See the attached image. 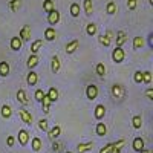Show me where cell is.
<instances>
[{
    "instance_id": "e575fe53",
    "label": "cell",
    "mask_w": 153,
    "mask_h": 153,
    "mask_svg": "<svg viewBox=\"0 0 153 153\" xmlns=\"http://www.w3.org/2000/svg\"><path fill=\"white\" fill-rule=\"evenodd\" d=\"M32 150L34 152H40L42 150V139L40 138H34L32 139Z\"/></svg>"
},
{
    "instance_id": "83f0119b",
    "label": "cell",
    "mask_w": 153,
    "mask_h": 153,
    "mask_svg": "<svg viewBox=\"0 0 153 153\" xmlns=\"http://www.w3.org/2000/svg\"><path fill=\"white\" fill-rule=\"evenodd\" d=\"M11 115H12V109H11V106L3 104V106H2V117L8 120V118H11Z\"/></svg>"
},
{
    "instance_id": "44dd1931",
    "label": "cell",
    "mask_w": 153,
    "mask_h": 153,
    "mask_svg": "<svg viewBox=\"0 0 153 153\" xmlns=\"http://www.w3.org/2000/svg\"><path fill=\"white\" fill-rule=\"evenodd\" d=\"M95 132H97V135H98V136H104V135L107 133V126H106L104 123H98V124H97Z\"/></svg>"
},
{
    "instance_id": "74e56055",
    "label": "cell",
    "mask_w": 153,
    "mask_h": 153,
    "mask_svg": "<svg viewBox=\"0 0 153 153\" xmlns=\"http://www.w3.org/2000/svg\"><path fill=\"white\" fill-rule=\"evenodd\" d=\"M143 81L144 83H152V72L150 71H146V72H143Z\"/></svg>"
},
{
    "instance_id": "681fc988",
    "label": "cell",
    "mask_w": 153,
    "mask_h": 153,
    "mask_svg": "<svg viewBox=\"0 0 153 153\" xmlns=\"http://www.w3.org/2000/svg\"><path fill=\"white\" fill-rule=\"evenodd\" d=\"M66 153H71V152H66Z\"/></svg>"
},
{
    "instance_id": "9a60e30c",
    "label": "cell",
    "mask_w": 153,
    "mask_h": 153,
    "mask_svg": "<svg viewBox=\"0 0 153 153\" xmlns=\"http://www.w3.org/2000/svg\"><path fill=\"white\" fill-rule=\"evenodd\" d=\"M78 46H80V42H78V40H72V42H69V43L66 45V52H68V54H74Z\"/></svg>"
},
{
    "instance_id": "7a4b0ae2",
    "label": "cell",
    "mask_w": 153,
    "mask_h": 153,
    "mask_svg": "<svg viewBox=\"0 0 153 153\" xmlns=\"http://www.w3.org/2000/svg\"><path fill=\"white\" fill-rule=\"evenodd\" d=\"M124 57H126V52L123 48H115L113 52H112V60L115 63H123L124 61Z\"/></svg>"
},
{
    "instance_id": "8992f818",
    "label": "cell",
    "mask_w": 153,
    "mask_h": 153,
    "mask_svg": "<svg viewBox=\"0 0 153 153\" xmlns=\"http://www.w3.org/2000/svg\"><path fill=\"white\" fill-rule=\"evenodd\" d=\"M48 22H49V25H57L60 22V12L57 9H54L52 12H49L48 14Z\"/></svg>"
},
{
    "instance_id": "f35d334b",
    "label": "cell",
    "mask_w": 153,
    "mask_h": 153,
    "mask_svg": "<svg viewBox=\"0 0 153 153\" xmlns=\"http://www.w3.org/2000/svg\"><path fill=\"white\" fill-rule=\"evenodd\" d=\"M133 81L138 83V84H139V83H143V72H141V71H136V72H135V75H133Z\"/></svg>"
},
{
    "instance_id": "484cf974",
    "label": "cell",
    "mask_w": 153,
    "mask_h": 153,
    "mask_svg": "<svg viewBox=\"0 0 153 153\" xmlns=\"http://www.w3.org/2000/svg\"><path fill=\"white\" fill-rule=\"evenodd\" d=\"M94 143H84V144H78V153H86L89 150H92Z\"/></svg>"
},
{
    "instance_id": "f1b7e54d",
    "label": "cell",
    "mask_w": 153,
    "mask_h": 153,
    "mask_svg": "<svg viewBox=\"0 0 153 153\" xmlns=\"http://www.w3.org/2000/svg\"><path fill=\"white\" fill-rule=\"evenodd\" d=\"M117 3H115V2H109L107 3V6H106V12H107V14L109 16H113L115 14V12H117Z\"/></svg>"
},
{
    "instance_id": "d590c367",
    "label": "cell",
    "mask_w": 153,
    "mask_h": 153,
    "mask_svg": "<svg viewBox=\"0 0 153 153\" xmlns=\"http://www.w3.org/2000/svg\"><path fill=\"white\" fill-rule=\"evenodd\" d=\"M143 45H144V38H143V37H135V38H133V49L143 48Z\"/></svg>"
},
{
    "instance_id": "836d02e7",
    "label": "cell",
    "mask_w": 153,
    "mask_h": 153,
    "mask_svg": "<svg viewBox=\"0 0 153 153\" xmlns=\"http://www.w3.org/2000/svg\"><path fill=\"white\" fill-rule=\"evenodd\" d=\"M71 16L72 17H78L80 16V5L78 3H72L71 5Z\"/></svg>"
},
{
    "instance_id": "b9f144b4",
    "label": "cell",
    "mask_w": 153,
    "mask_h": 153,
    "mask_svg": "<svg viewBox=\"0 0 153 153\" xmlns=\"http://www.w3.org/2000/svg\"><path fill=\"white\" fill-rule=\"evenodd\" d=\"M45 95H46V94L42 91V89H37V91H35V100H37V101H42Z\"/></svg>"
},
{
    "instance_id": "cb8c5ba5",
    "label": "cell",
    "mask_w": 153,
    "mask_h": 153,
    "mask_svg": "<svg viewBox=\"0 0 153 153\" xmlns=\"http://www.w3.org/2000/svg\"><path fill=\"white\" fill-rule=\"evenodd\" d=\"M48 98L51 100V103H55L58 100V91L55 87H49V92H48Z\"/></svg>"
},
{
    "instance_id": "7402d4cb",
    "label": "cell",
    "mask_w": 153,
    "mask_h": 153,
    "mask_svg": "<svg viewBox=\"0 0 153 153\" xmlns=\"http://www.w3.org/2000/svg\"><path fill=\"white\" fill-rule=\"evenodd\" d=\"M8 74H9V63L0 61V76H8Z\"/></svg>"
},
{
    "instance_id": "8d00e7d4",
    "label": "cell",
    "mask_w": 153,
    "mask_h": 153,
    "mask_svg": "<svg viewBox=\"0 0 153 153\" xmlns=\"http://www.w3.org/2000/svg\"><path fill=\"white\" fill-rule=\"evenodd\" d=\"M95 71H97V74H98L100 76H104V75H106V66H104V63H98L97 68H95Z\"/></svg>"
},
{
    "instance_id": "3957f363",
    "label": "cell",
    "mask_w": 153,
    "mask_h": 153,
    "mask_svg": "<svg viewBox=\"0 0 153 153\" xmlns=\"http://www.w3.org/2000/svg\"><path fill=\"white\" fill-rule=\"evenodd\" d=\"M112 95H113V98H117V100H123L124 95H126L124 87L120 86V84H113L112 86Z\"/></svg>"
},
{
    "instance_id": "f546056e",
    "label": "cell",
    "mask_w": 153,
    "mask_h": 153,
    "mask_svg": "<svg viewBox=\"0 0 153 153\" xmlns=\"http://www.w3.org/2000/svg\"><path fill=\"white\" fill-rule=\"evenodd\" d=\"M20 6H22V0H11L9 2V9L12 12H17Z\"/></svg>"
},
{
    "instance_id": "e0dca14e",
    "label": "cell",
    "mask_w": 153,
    "mask_h": 153,
    "mask_svg": "<svg viewBox=\"0 0 153 153\" xmlns=\"http://www.w3.org/2000/svg\"><path fill=\"white\" fill-rule=\"evenodd\" d=\"M124 144H126V141L121 138L118 143H113V147H112V150H110V153H121V150H123V147H124Z\"/></svg>"
},
{
    "instance_id": "30bf717a",
    "label": "cell",
    "mask_w": 153,
    "mask_h": 153,
    "mask_svg": "<svg viewBox=\"0 0 153 153\" xmlns=\"http://www.w3.org/2000/svg\"><path fill=\"white\" fill-rule=\"evenodd\" d=\"M60 66H61V63H60V57L58 55H54L52 60H51V69H52L54 74H57L60 71Z\"/></svg>"
},
{
    "instance_id": "4316f807",
    "label": "cell",
    "mask_w": 153,
    "mask_h": 153,
    "mask_svg": "<svg viewBox=\"0 0 153 153\" xmlns=\"http://www.w3.org/2000/svg\"><path fill=\"white\" fill-rule=\"evenodd\" d=\"M132 126L135 127V129H141V126H143V118H141V115H135V117L132 118Z\"/></svg>"
},
{
    "instance_id": "52a82bcc",
    "label": "cell",
    "mask_w": 153,
    "mask_h": 153,
    "mask_svg": "<svg viewBox=\"0 0 153 153\" xmlns=\"http://www.w3.org/2000/svg\"><path fill=\"white\" fill-rule=\"evenodd\" d=\"M132 147H133V150H135V152H138V153L141 152V150H144V139H143L141 136L135 138V139H133Z\"/></svg>"
},
{
    "instance_id": "5b68a950",
    "label": "cell",
    "mask_w": 153,
    "mask_h": 153,
    "mask_svg": "<svg viewBox=\"0 0 153 153\" xmlns=\"http://www.w3.org/2000/svg\"><path fill=\"white\" fill-rule=\"evenodd\" d=\"M86 97L89 100H95L98 97V87L95 84H89L87 89H86Z\"/></svg>"
},
{
    "instance_id": "7bdbcfd3",
    "label": "cell",
    "mask_w": 153,
    "mask_h": 153,
    "mask_svg": "<svg viewBox=\"0 0 153 153\" xmlns=\"http://www.w3.org/2000/svg\"><path fill=\"white\" fill-rule=\"evenodd\" d=\"M112 147H113V143H109L106 147H103L100 150V153H110V150H112Z\"/></svg>"
},
{
    "instance_id": "d4e9b609",
    "label": "cell",
    "mask_w": 153,
    "mask_h": 153,
    "mask_svg": "<svg viewBox=\"0 0 153 153\" xmlns=\"http://www.w3.org/2000/svg\"><path fill=\"white\" fill-rule=\"evenodd\" d=\"M26 81H28V84H29V86H35V84H37V81H38V75H37L34 71H31V72L28 74Z\"/></svg>"
},
{
    "instance_id": "277c9868",
    "label": "cell",
    "mask_w": 153,
    "mask_h": 153,
    "mask_svg": "<svg viewBox=\"0 0 153 153\" xmlns=\"http://www.w3.org/2000/svg\"><path fill=\"white\" fill-rule=\"evenodd\" d=\"M19 38L22 42H29L31 40V26H29V25H25V26L22 28Z\"/></svg>"
},
{
    "instance_id": "60d3db41",
    "label": "cell",
    "mask_w": 153,
    "mask_h": 153,
    "mask_svg": "<svg viewBox=\"0 0 153 153\" xmlns=\"http://www.w3.org/2000/svg\"><path fill=\"white\" fill-rule=\"evenodd\" d=\"M136 5H138V0H127V8L130 11L136 9Z\"/></svg>"
},
{
    "instance_id": "2e32d148",
    "label": "cell",
    "mask_w": 153,
    "mask_h": 153,
    "mask_svg": "<svg viewBox=\"0 0 153 153\" xmlns=\"http://www.w3.org/2000/svg\"><path fill=\"white\" fill-rule=\"evenodd\" d=\"M22 40H20V38L19 37H12L11 38V49L12 51H20L22 49Z\"/></svg>"
},
{
    "instance_id": "5bb4252c",
    "label": "cell",
    "mask_w": 153,
    "mask_h": 153,
    "mask_svg": "<svg viewBox=\"0 0 153 153\" xmlns=\"http://www.w3.org/2000/svg\"><path fill=\"white\" fill-rule=\"evenodd\" d=\"M104 115H106V107H104L103 104H98V106L95 107V118H97V120H103Z\"/></svg>"
},
{
    "instance_id": "ac0fdd59",
    "label": "cell",
    "mask_w": 153,
    "mask_h": 153,
    "mask_svg": "<svg viewBox=\"0 0 153 153\" xmlns=\"http://www.w3.org/2000/svg\"><path fill=\"white\" fill-rule=\"evenodd\" d=\"M83 6H84L86 16H92V12H94V3H92V0H84Z\"/></svg>"
},
{
    "instance_id": "7dc6e473",
    "label": "cell",
    "mask_w": 153,
    "mask_h": 153,
    "mask_svg": "<svg viewBox=\"0 0 153 153\" xmlns=\"http://www.w3.org/2000/svg\"><path fill=\"white\" fill-rule=\"evenodd\" d=\"M149 45H150V48H153V34H150V37H149Z\"/></svg>"
},
{
    "instance_id": "ab89813d",
    "label": "cell",
    "mask_w": 153,
    "mask_h": 153,
    "mask_svg": "<svg viewBox=\"0 0 153 153\" xmlns=\"http://www.w3.org/2000/svg\"><path fill=\"white\" fill-rule=\"evenodd\" d=\"M38 129L43 130V132H48V121L46 120H40V121H38Z\"/></svg>"
},
{
    "instance_id": "ee69618b",
    "label": "cell",
    "mask_w": 153,
    "mask_h": 153,
    "mask_svg": "<svg viewBox=\"0 0 153 153\" xmlns=\"http://www.w3.org/2000/svg\"><path fill=\"white\" fill-rule=\"evenodd\" d=\"M6 144H8V147H12L16 144V138L14 136H8V139H6Z\"/></svg>"
},
{
    "instance_id": "1f68e13d",
    "label": "cell",
    "mask_w": 153,
    "mask_h": 153,
    "mask_svg": "<svg viewBox=\"0 0 153 153\" xmlns=\"http://www.w3.org/2000/svg\"><path fill=\"white\" fill-rule=\"evenodd\" d=\"M42 46H43V40H35V42H32V45H31V52H32V54L38 52V49H40Z\"/></svg>"
},
{
    "instance_id": "7c38bea8",
    "label": "cell",
    "mask_w": 153,
    "mask_h": 153,
    "mask_svg": "<svg viewBox=\"0 0 153 153\" xmlns=\"http://www.w3.org/2000/svg\"><path fill=\"white\" fill-rule=\"evenodd\" d=\"M126 42H127V34L124 31H120L117 34V48H121Z\"/></svg>"
},
{
    "instance_id": "4fadbf2b",
    "label": "cell",
    "mask_w": 153,
    "mask_h": 153,
    "mask_svg": "<svg viewBox=\"0 0 153 153\" xmlns=\"http://www.w3.org/2000/svg\"><path fill=\"white\" fill-rule=\"evenodd\" d=\"M55 37H57V32H55L54 28H46V31H45V40L52 42V40H55Z\"/></svg>"
},
{
    "instance_id": "9c48e42d",
    "label": "cell",
    "mask_w": 153,
    "mask_h": 153,
    "mask_svg": "<svg viewBox=\"0 0 153 153\" xmlns=\"http://www.w3.org/2000/svg\"><path fill=\"white\" fill-rule=\"evenodd\" d=\"M19 113H20V117H22V120H23L25 124H32V115L26 109H22Z\"/></svg>"
},
{
    "instance_id": "f6af8a7d",
    "label": "cell",
    "mask_w": 153,
    "mask_h": 153,
    "mask_svg": "<svg viewBox=\"0 0 153 153\" xmlns=\"http://www.w3.org/2000/svg\"><path fill=\"white\" fill-rule=\"evenodd\" d=\"M146 95H147V98H149L150 101H153V89H147V91H146Z\"/></svg>"
},
{
    "instance_id": "4dcf8cb0",
    "label": "cell",
    "mask_w": 153,
    "mask_h": 153,
    "mask_svg": "<svg viewBox=\"0 0 153 153\" xmlns=\"http://www.w3.org/2000/svg\"><path fill=\"white\" fill-rule=\"evenodd\" d=\"M51 104H52V103H51V100L48 98V95H45L43 100H42V106H43V112L45 113H49V106Z\"/></svg>"
},
{
    "instance_id": "6da1fadb",
    "label": "cell",
    "mask_w": 153,
    "mask_h": 153,
    "mask_svg": "<svg viewBox=\"0 0 153 153\" xmlns=\"http://www.w3.org/2000/svg\"><path fill=\"white\" fill-rule=\"evenodd\" d=\"M112 40H113V32H112V31H107L106 34H103V35H100V37H98V42H100V45H103L104 48L110 46Z\"/></svg>"
},
{
    "instance_id": "d6986e66",
    "label": "cell",
    "mask_w": 153,
    "mask_h": 153,
    "mask_svg": "<svg viewBox=\"0 0 153 153\" xmlns=\"http://www.w3.org/2000/svg\"><path fill=\"white\" fill-rule=\"evenodd\" d=\"M26 65H28L29 69H34V68L38 65V57H37V54H31V55H29V58H28V61H26Z\"/></svg>"
},
{
    "instance_id": "ffe728a7",
    "label": "cell",
    "mask_w": 153,
    "mask_h": 153,
    "mask_svg": "<svg viewBox=\"0 0 153 153\" xmlns=\"http://www.w3.org/2000/svg\"><path fill=\"white\" fill-rule=\"evenodd\" d=\"M17 100H19L20 104L28 106V98H26V94H25L23 89H19V92H17Z\"/></svg>"
},
{
    "instance_id": "c3c4849f",
    "label": "cell",
    "mask_w": 153,
    "mask_h": 153,
    "mask_svg": "<svg viewBox=\"0 0 153 153\" xmlns=\"http://www.w3.org/2000/svg\"><path fill=\"white\" fill-rule=\"evenodd\" d=\"M139 153H152V152H150V150H146V149H144V150H141Z\"/></svg>"
},
{
    "instance_id": "d6a6232c",
    "label": "cell",
    "mask_w": 153,
    "mask_h": 153,
    "mask_svg": "<svg viewBox=\"0 0 153 153\" xmlns=\"http://www.w3.org/2000/svg\"><path fill=\"white\" fill-rule=\"evenodd\" d=\"M97 31H98V28H97V25H95V23H89L87 26H86V32H87V35H95Z\"/></svg>"
},
{
    "instance_id": "8fae6325",
    "label": "cell",
    "mask_w": 153,
    "mask_h": 153,
    "mask_svg": "<svg viewBox=\"0 0 153 153\" xmlns=\"http://www.w3.org/2000/svg\"><path fill=\"white\" fill-rule=\"evenodd\" d=\"M28 141H29V135H28V132L22 129V130L19 132V143H20L22 146H26Z\"/></svg>"
},
{
    "instance_id": "ba28073f",
    "label": "cell",
    "mask_w": 153,
    "mask_h": 153,
    "mask_svg": "<svg viewBox=\"0 0 153 153\" xmlns=\"http://www.w3.org/2000/svg\"><path fill=\"white\" fill-rule=\"evenodd\" d=\"M60 133H61V127L60 126H55V127H52V129L48 132V138L51 139V141H54V139H57L60 136Z\"/></svg>"
},
{
    "instance_id": "bcb514c9",
    "label": "cell",
    "mask_w": 153,
    "mask_h": 153,
    "mask_svg": "<svg viewBox=\"0 0 153 153\" xmlns=\"http://www.w3.org/2000/svg\"><path fill=\"white\" fill-rule=\"evenodd\" d=\"M60 147H61V144H60V143H54V144H52L54 152H58V149H60Z\"/></svg>"
},
{
    "instance_id": "603a6c76",
    "label": "cell",
    "mask_w": 153,
    "mask_h": 153,
    "mask_svg": "<svg viewBox=\"0 0 153 153\" xmlns=\"http://www.w3.org/2000/svg\"><path fill=\"white\" fill-rule=\"evenodd\" d=\"M43 9H45V12H52L54 9H55V3H54V0H45L43 2Z\"/></svg>"
}]
</instances>
